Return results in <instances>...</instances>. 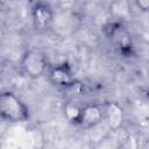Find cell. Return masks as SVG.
Returning a JSON list of instances; mask_svg holds the SVG:
<instances>
[{"label": "cell", "mask_w": 149, "mask_h": 149, "mask_svg": "<svg viewBox=\"0 0 149 149\" xmlns=\"http://www.w3.org/2000/svg\"><path fill=\"white\" fill-rule=\"evenodd\" d=\"M1 118L9 122H26L29 119V109L26 104L13 92L5 91L0 95Z\"/></svg>", "instance_id": "1"}, {"label": "cell", "mask_w": 149, "mask_h": 149, "mask_svg": "<svg viewBox=\"0 0 149 149\" xmlns=\"http://www.w3.org/2000/svg\"><path fill=\"white\" fill-rule=\"evenodd\" d=\"M21 71L31 79L41 78L48 71L47 57L37 50H27L20 61Z\"/></svg>", "instance_id": "2"}, {"label": "cell", "mask_w": 149, "mask_h": 149, "mask_svg": "<svg viewBox=\"0 0 149 149\" xmlns=\"http://www.w3.org/2000/svg\"><path fill=\"white\" fill-rule=\"evenodd\" d=\"M105 33L107 37L111 40V42L114 44V47L120 51V54L128 56L132 54L133 44H132V37L129 31L123 27L120 22H111L106 26Z\"/></svg>", "instance_id": "3"}, {"label": "cell", "mask_w": 149, "mask_h": 149, "mask_svg": "<svg viewBox=\"0 0 149 149\" xmlns=\"http://www.w3.org/2000/svg\"><path fill=\"white\" fill-rule=\"evenodd\" d=\"M31 20L37 31L48 30L54 22V12L49 3L36 2L31 8Z\"/></svg>", "instance_id": "4"}, {"label": "cell", "mask_w": 149, "mask_h": 149, "mask_svg": "<svg viewBox=\"0 0 149 149\" xmlns=\"http://www.w3.org/2000/svg\"><path fill=\"white\" fill-rule=\"evenodd\" d=\"M49 80L59 87H72L76 85V78L71 66L68 63L58 64L48 71Z\"/></svg>", "instance_id": "5"}, {"label": "cell", "mask_w": 149, "mask_h": 149, "mask_svg": "<svg viewBox=\"0 0 149 149\" xmlns=\"http://www.w3.org/2000/svg\"><path fill=\"white\" fill-rule=\"evenodd\" d=\"M104 118H105V111L100 106L94 104H87L83 106L77 125L84 129H91L98 126L104 120Z\"/></svg>", "instance_id": "6"}, {"label": "cell", "mask_w": 149, "mask_h": 149, "mask_svg": "<svg viewBox=\"0 0 149 149\" xmlns=\"http://www.w3.org/2000/svg\"><path fill=\"white\" fill-rule=\"evenodd\" d=\"M81 108H83V106H79L76 101H73V100L69 101V102H66V105L64 107L65 116L69 119V121L74 122L77 125L79 116H80V113H81Z\"/></svg>", "instance_id": "7"}, {"label": "cell", "mask_w": 149, "mask_h": 149, "mask_svg": "<svg viewBox=\"0 0 149 149\" xmlns=\"http://www.w3.org/2000/svg\"><path fill=\"white\" fill-rule=\"evenodd\" d=\"M105 116L107 118L109 125L113 127H116L122 119V114H121L120 108L116 105H112V104L108 105L107 109L105 111Z\"/></svg>", "instance_id": "8"}, {"label": "cell", "mask_w": 149, "mask_h": 149, "mask_svg": "<svg viewBox=\"0 0 149 149\" xmlns=\"http://www.w3.org/2000/svg\"><path fill=\"white\" fill-rule=\"evenodd\" d=\"M135 6L142 12H149V0H137Z\"/></svg>", "instance_id": "9"}]
</instances>
